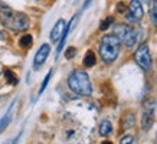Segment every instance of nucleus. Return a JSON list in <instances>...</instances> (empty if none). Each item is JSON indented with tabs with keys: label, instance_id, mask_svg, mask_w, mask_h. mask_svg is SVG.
<instances>
[{
	"label": "nucleus",
	"instance_id": "obj_1",
	"mask_svg": "<svg viewBox=\"0 0 157 144\" xmlns=\"http://www.w3.org/2000/svg\"><path fill=\"white\" fill-rule=\"evenodd\" d=\"M0 20L6 28L13 32H23L30 26L28 14L22 13V12H14L10 7L0 10Z\"/></svg>",
	"mask_w": 157,
	"mask_h": 144
},
{
	"label": "nucleus",
	"instance_id": "obj_2",
	"mask_svg": "<svg viewBox=\"0 0 157 144\" xmlns=\"http://www.w3.org/2000/svg\"><path fill=\"white\" fill-rule=\"evenodd\" d=\"M120 49H121V40L114 33L102 36V39L100 42V48H98L101 61L104 63H107V65L113 63L118 58Z\"/></svg>",
	"mask_w": 157,
	"mask_h": 144
},
{
	"label": "nucleus",
	"instance_id": "obj_3",
	"mask_svg": "<svg viewBox=\"0 0 157 144\" xmlns=\"http://www.w3.org/2000/svg\"><path fill=\"white\" fill-rule=\"evenodd\" d=\"M68 88L78 97H90L92 92L90 77L85 71L81 69H75L71 72V75L68 77Z\"/></svg>",
	"mask_w": 157,
	"mask_h": 144
},
{
	"label": "nucleus",
	"instance_id": "obj_4",
	"mask_svg": "<svg viewBox=\"0 0 157 144\" xmlns=\"http://www.w3.org/2000/svg\"><path fill=\"white\" fill-rule=\"evenodd\" d=\"M114 35L117 38L121 40L125 48L128 49H133L136 46V42H137V33L131 26L125 23H121V25H117L114 28Z\"/></svg>",
	"mask_w": 157,
	"mask_h": 144
},
{
	"label": "nucleus",
	"instance_id": "obj_5",
	"mask_svg": "<svg viewBox=\"0 0 157 144\" xmlns=\"http://www.w3.org/2000/svg\"><path fill=\"white\" fill-rule=\"evenodd\" d=\"M134 61H136V63H137L144 72L151 71L153 61H151V55H150V49H148L147 43H141V45L134 51Z\"/></svg>",
	"mask_w": 157,
	"mask_h": 144
},
{
	"label": "nucleus",
	"instance_id": "obj_6",
	"mask_svg": "<svg viewBox=\"0 0 157 144\" xmlns=\"http://www.w3.org/2000/svg\"><path fill=\"white\" fill-rule=\"evenodd\" d=\"M156 105H157V102H156V100H153V98H148L147 101H144L143 118H141V127H143L144 131H148V130L153 127V124H154V111H156Z\"/></svg>",
	"mask_w": 157,
	"mask_h": 144
},
{
	"label": "nucleus",
	"instance_id": "obj_7",
	"mask_svg": "<svg viewBox=\"0 0 157 144\" xmlns=\"http://www.w3.org/2000/svg\"><path fill=\"white\" fill-rule=\"evenodd\" d=\"M144 16V9L143 5L140 0H131L127 6V10H125V17L128 22H133V23H138L140 20L143 19Z\"/></svg>",
	"mask_w": 157,
	"mask_h": 144
},
{
	"label": "nucleus",
	"instance_id": "obj_8",
	"mask_svg": "<svg viewBox=\"0 0 157 144\" xmlns=\"http://www.w3.org/2000/svg\"><path fill=\"white\" fill-rule=\"evenodd\" d=\"M49 53H51V46H49L48 43H43L42 46L39 48V51L36 52L35 55V59H33V69H40L42 65L46 62V59H48Z\"/></svg>",
	"mask_w": 157,
	"mask_h": 144
},
{
	"label": "nucleus",
	"instance_id": "obj_9",
	"mask_svg": "<svg viewBox=\"0 0 157 144\" xmlns=\"http://www.w3.org/2000/svg\"><path fill=\"white\" fill-rule=\"evenodd\" d=\"M76 19H78V16H74V17L71 19V22H69L68 25H65V28H63V30H62L61 38H59V43H58V49H56V55H59V53L62 52V49H63V45H65V42H67L68 35H69V32L72 30V26L75 25Z\"/></svg>",
	"mask_w": 157,
	"mask_h": 144
},
{
	"label": "nucleus",
	"instance_id": "obj_10",
	"mask_svg": "<svg viewBox=\"0 0 157 144\" xmlns=\"http://www.w3.org/2000/svg\"><path fill=\"white\" fill-rule=\"evenodd\" d=\"M14 104H16V101H13L12 104L9 105L7 111H6V114L2 117V120H0V134L7 128V125L10 124V121H12V117H13V108H14Z\"/></svg>",
	"mask_w": 157,
	"mask_h": 144
},
{
	"label": "nucleus",
	"instance_id": "obj_11",
	"mask_svg": "<svg viewBox=\"0 0 157 144\" xmlns=\"http://www.w3.org/2000/svg\"><path fill=\"white\" fill-rule=\"evenodd\" d=\"M65 20L63 19H59L55 23V26L52 28V30H51V40L52 42H58L59 40V38H61L62 35V30H63V28H65Z\"/></svg>",
	"mask_w": 157,
	"mask_h": 144
},
{
	"label": "nucleus",
	"instance_id": "obj_12",
	"mask_svg": "<svg viewBox=\"0 0 157 144\" xmlns=\"http://www.w3.org/2000/svg\"><path fill=\"white\" fill-rule=\"evenodd\" d=\"M98 133H100L101 137H108L111 133H113V124L109 123V120L104 118V120L100 123V127H98Z\"/></svg>",
	"mask_w": 157,
	"mask_h": 144
},
{
	"label": "nucleus",
	"instance_id": "obj_13",
	"mask_svg": "<svg viewBox=\"0 0 157 144\" xmlns=\"http://www.w3.org/2000/svg\"><path fill=\"white\" fill-rule=\"evenodd\" d=\"M95 62H97L95 53L92 52V51H88V52L85 53V56H84V65H85L86 68H92L95 65Z\"/></svg>",
	"mask_w": 157,
	"mask_h": 144
},
{
	"label": "nucleus",
	"instance_id": "obj_14",
	"mask_svg": "<svg viewBox=\"0 0 157 144\" xmlns=\"http://www.w3.org/2000/svg\"><path fill=\"white\" fill-rule=\"evenodd\" d=\"M150 22L154 28H157V0H153L150 5Z\"/></svg>",
	"mask_w": 157,
	"mask_h": 144
},
{
	"label": "nucleus",
	"instance_id": "obj_15",
	"mask_svg": "<svg viewBox=\"0 0 157 144\" xmlns=\"http://www.w3.org/2000/svg\"><path fill=\"white\" fill-rule=\"evenodd\" d=\"M136 115H134V112H128V114H125V117L123 118V127L124 130H128L131 128L134 125V123H136Z\"/></svg>",
	"mask_w": 157,
	"mask_h": 144
},
{
	"label": "nucleus",
	"instance_id": "obj_16",
	"mask_svg": "<svg viewBox=\"0 0 157 144\" xmlns=\"http://www.w3.org/2000/svg\"><path fill=\"white\" fill-rule=\"evenodd\" d=\"M32 43H33V38H32V35H23L19 40V45L20 48L23 49H29L32 46Z\"/></svg>",
	"mask_w": 157,
	"mask_h": 144
},
{
	"label": "nucleus",
	"instance_id": "obj_17",
	"mask_svg": "<svg viewBox=\"0 0 157 144\" xmlns=\"http://www.w3.org/2000/svg\"><path fill=\"white\" fill-rule=\"evenodd\" d=\"M5 78L6 81H7V84H10V85H17V82H19V79L13 75V72L10 71V69H5Z\"/></svg>",
	"mask_w": 157,
	"mask_h": 144
},
{
	"label": "nucleus",
	"instance_id": "obj_18",
	"mask_svg": "<svg viewBox=\"0 0 157 144\" xmlns=\"http://www.w3.org/2000/svg\"><path fill=\"white\" fill-rule=\"evenodd\" d=\"M113 23H114V17H113V16H107V17L100 23V29L101 30H107Z\"/></svg>",
	"mask_w": 157,
	"mask_h": 144
},
{
	"label": "nucleus",
	"instance_id": "obj_19",
	"mask_svg": "<svg viewBox=\"0 0 157 144\" xmlns=\"http://www.w3.org/2000/svg\"><path fill=\"white\" fill-rule=\"evenodd\" d=\"M52 72H53V71L51 69V71L48 72V75L45 77V79H43V82H42V85H40V88H39V95H40V94H42V92L46 89V86H48L49 81H51V78H52Z\"/></svg>",
	"mask_w": 157,
	"mask_h": 144
},
{
	"label": "nucleus",
	"instance_id": "obj_20",
	"mask_svg": "<svg viewBox=\"0 0 157 144\" xmlns=\"http://www.w3.org/2000/svg\"><path fill=\"white\" fill-rule=\"evenodd\" d=\"M75 55H76V48H74V46L68 48V51L65 52V58H67V59H72Z\"/></svg>",
	"mask_w": 157,
	"mask_h": 144
},
{
	"label": "nucleus",
	"instance_id": "obj_21",
	"mask_svg": "<svg viewBox=\"0 0 157 144\" xmlns=\"http://www.w3.org/2000/svg\"><path fill=\"white\" fill-rule=\"evenodd\" d=\"M134 137L133 135H124V137H121V141L120 143L121 144H130V143H134Z\"/></svg>",
	"mask_w": 157,
	"mask_h": 144
},
{
	"label": "nucleus",
	"instance_id": "obj_22",
	"mask_svg": "<svg viewBox=\"0 0 157 144\" xmlns=\"http://www.w3.org/2000/svg\"><path fill=\"white\" fill-rule=\"evenodd\" d=\"M125 10H127V6L124 5V2H120L118 5H117V12H121V13H125Z\"/></svg>",
	"mask_w": 157,
	"mask_h": 144
},
{
	"label": "nucleus",
	"instance_id": "obj_23",
	"mask_svg": "<svg viewBox=\"0 0 157 144\" xmlns=\"http://www.w3.org/2000/svg\"><path fill=\"white\" fill-rule=\"evenodd\" d=\"M6 38H7V35H6V32H0V40H5Z\"/></svg>",
	"mask_w": 157,
	"mask_h": 144
},
{
	"label": "nucleus",
	"instance_id": "obj_24",
	"mask_svg": "<svg viewBox=\"0 0 157 144\" xmlns=\"http://www.w3.org/2000/svg\"><path fill=\"white\" fill-rule=\"evenodd\" d=\"M7 7H9V6L6 5V3H3V2L0 0V10H2V9H7Z\"/></svg>",
	"mask_w": 157,
	"mask_h": 144
},
{
	"label": "nucleus",
	"instance_id": "obj_25",
	"mask_svg": "<svg viewBox=\"0 0 157 144\" xmlns=\"http://www.w3.org/2000/svg\"><path fill=\"white\" fill-rule=\"evenodd\" d=\"M91 2H92V0H85V5H84V7H82V10H84V9H86V7H88V6L91 5Z\"/></svg>",
	"mask_w": 157,
	"mask_h": 144
}]
</instances>
